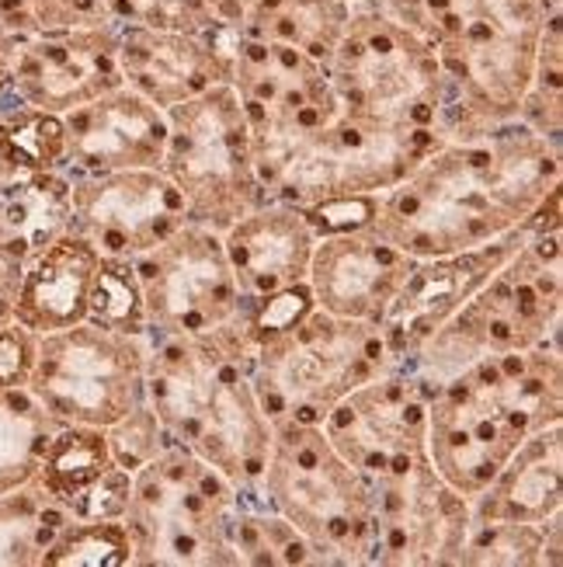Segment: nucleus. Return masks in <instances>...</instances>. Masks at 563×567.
<instances>
[{
	"instance_id": "f257e3e1",
	"label": "nucleus",
	"mask_w": 563,
	"mask_h": 567,
	"mask_svg": "<svg viewBox=\"0 0 563 567\" xmlns=\"http://www.w3.org/2000/svg\"><path fill=\"white\" fill-rule=\"evenodd\" d=\"M560 188V136L529 122H498L446 140L379 195L373 230L410 258H438L504 237Z\"/></svg>"
},
{
	"instance_id": "f03ea898",
	"label": "nucleus",
	"mask_w": 563,
	"mask_h": 567,
	"mask_svg": "<svg viewBox=\"0 0 563 567\" xmlns=\"http://www.w3.org/2000/svg\"><path fill=\"white\" fill-rule=\"evenodd\" d=\"M143 338L146 401L164 439L209 463L233 487L254 484L272 446V417L251 383L254 331L243 324L219 334Z\"/></svg>"
},
{
	"instance_id": "7ed1b4c3",
	"label": "nucleus",
	"mask_w": 563,
	"mask_h": 567,
	"mask_svg": "<svg viewBox=\"0 0 563 567\" xmlns=\"http://www.w3.org/2000/svg\"><path fill=\"white\" fill-rule=\"evenodd\" d=\"M560 417V352L491 355L462 369L431 398L425 456L456 495L473 502L535 429Z\"/></svg>"
},
{
	"instance_id": "20e7f679",
	"label": "nucleus",
	"mask_w": 563,
	"mask_h": 567,
	"mask_svg": "<svg viewBox=\"0 0 563 567\" xmlns=\"http://www.w3.org/2000/svg\"><path fill=\"white\" fill-rule=\"evenodd\" d=\"M560 227H540L522 251L487 282L452 320L418 349L397 359L418 380L428 401L462 369L480 359L550 349L560 352L563 317V248Z\"/></svg>"
},
{
	"instance_id": "39448f33",
	"label": "nucleus",
	"mask_w": 563,
	"mask_h": 567,
	"mask_svg": "<svg viewBox=\"0 0 563 567\" xmlns=\"http://www.w3.org/2000/svg\"><path fill=\"white\" fill-rule=\"evenodd\" d=\"M389 362L379 324L310 307L285 328L254 334L251 383L272 422L324 425V417Z\"/></svg>"
},
{
	"instance_id": "423d86ee",
	"label": "nucleus",
	"mask_w": 563,
	"mask_h": 567,
	"mask_svg": "<svg viewBox=\"0 0 563 567\" xmlns=\"http://www.w3.org/2000/svg\"><path fill=\"white\" fill-rule=\"evenodd\" d=\"M254 487L324 564H373V484L341 456L321 425L272 422Z\"/></svg>"
},
{
	"instance_id": "0eeeda50",
	"label": "nucleus",
	"mask_w": 563,
	"mask_h": 567,
	"mask_svg": "<svg viewBox=\"0 0 563 567\" xmlns=\"http://www.w3.org/2000/svg\"><path fill=\"white\" fill-rule=\"evenodd\" d=\"M237 487L178 442L133 471V495L122 523L133 539V564H233L230 515Z\"/></svg>"
},
{
	"instance_id": "6e6552de",
	"label": "nucleus",
	"mask_w": 563,
	"mask_h": 567,
	"mask_svg": "<svg viewBox=\"0 0 563 567\" xmlns=\"http://www.w3.org/2000/svg\"><path fill=\"white\" fill-rule=\"evenodd\" d=\"M164 171L185 195L191 224L227 234L268 195L251 164V126L233 84L216 81L167 112Z\"/></svg>"
},
{
	"instance_id": "1a4fd4ad",
	"label": "nucleus",
	"mask_w": 563,
	"mask_h": 567,
	"mask_svg": "<svg viewBox=\"0 0 563 567\" xmlns=\"http://www.w3.org/2000/svg\"><path fill=\"white\" fill-rule=\"evenodd\" d=\"M327 78L345 112L438 133L446 73L425 29L383 11H352L327 56Z\"/></svg>"
},
{
	"instance_id": "9d476101",
	"label": "nucleus",
	"mask_w": 563,
	"mask_h": 567,
	"mask_svg": "<svg viewBox=\"0 0 563 567\" xmlns=\"http://www.w3.org/2000/svg\"><path fill=\"white\" fill-rule=\"evenodd\" d=\"M29 373L56 425L105 432L146 404V338L81 320L42 338Z\"/></svg>"
},
{
	"instance_id": "9b49d317",
	"label": "nucleus",
	"mask_w": 563,
	"mask_h": 567,
	"mask_svg": "<svg viewBox=\"0 0 563 567\" xmlns=\"http://www.w3.org/2000/svg\"><path fill=\"white\" fill-rule=\"evenodd\" d=\"M129 261L143 292L146 334H219L251 324V300L237 289L223 234L185 219L157 248Z\"/></svg>"
},
{
	"instance_id": "f8f14e48",
	"label": "nucleus",
	"mask_w": 563,
	"mask_h": 567,
	"mask_svg": "<svg viewBox=\"0 0 563 567\" xmlns=\"http://www.w3.org/2000/svg\"><path fill=\"white\" fill-rule=\"evenodd\" d=\"M563 224V192L556 188L550 199L535 209L522 227H515L504 237H494L456 255H438L414 261L410 276L404 279L394 303L386 307L379 331L394 359H404L414 352L425 338H431L438 328L452 320L473 296L491 282L501 268L522 251V244L540 227H560Z\"/></svg>"
},
{
	"instance_id": "ddd939ff",
	"label": "nucleus",
	"mask_w": 563,
	"mask_h": 567,
	"mask_svg": "<svg viewBox=\"0 0 563 567\" xmlns=\"http://www.w3.org/2000/svg\"><path fill=\"white\" fill-rule=\"evenodd\" d=\"M63 171V167H60ZM70 234L102 258H136L157 248L185 219V195L164 167L70 175Z\"/></svg>"
},
{
	"instance_id": "4468645a",
	"label": "nucleus",
	"mask_w": 563,
	"mask_h": 567,
	"mask_svg": "<svg viewBox=\"0 0 563 567\" xmlns=\"http://www.w3.org/2000/svg\"><path fill=\"white\" fill-rule=\"evenodd\" d=\"M373 484V564H462L470 502L435 474L428 456Z\"/></svg>"
},
{
	"instance_id": "2eb2a0df",
	"label": "nucleus",
	"mask_w": 563,
	"mask_h": 567,
	"mask_svg": "<svg viewBox=\"0 0 563 567\" xmlns=\"http://www.w3.org/2000/svg\"><path fill=\"white\" fill-rule=\"evenodd\" d=\"M428 393L400 362L362 383L324 417V435L369 481L397 474L425 456Z\"/></svg>"
},
{
	"instance_id": "dca6fc26",
	"label": "nucleus",
	"mask_w": 563,
	"mask_h": 567,
	"mask_svg": "<svg viewBox=\"0 0 563 567\" xmlns=\"http://www.w3.org/2000/svg\"><path fill=\"white\" fill-rule=\"evenodd\" d=\"M418 258L389 244L379 230L362 227L316 237L306 286L313 303L348 320L379 324Z\"/></svg>"
},
{
	"instance_id": "f3484780",
	"label": "nucleus",
	"mask_w": 563,
	"mask_h": 567,
	"mask_svg": "<svg viewBox=\"0 0 563 567\" xmlns=\"http://www.w3.org/2000/svg\"><path fill=\"white\" fill-rule=\"evenodd\" d=\"M63 133L60 167L70 175L160 167L167 151V115L126 84L63 112Z\"/></svg>"
},
{
	"instance_id": "a211bd4d",
	"label": "nucleus",
	"mask_w": 563,
	"mask_h": 567,
	"mask_svg": "<svg viewBox=\"0 0 563 567\" xmlns=\"http://www.w3.org/2000/svg\"><path fill=\"white\" fill-rule=\"evenodd\" d=\"M115 49L118 24L112 18L42 35L39 45L24 49L8 91L21 97V105L35 102L42 112L63 115L122 84Z\"/></svg>"
},
{
	"instance_id": "6ab92c4d",
	"label": "nucleus",
	"mask_w": 563,
	"mask_h": 567,
	"mask_svg": "<svg viewBox=\"0 0 563 567\" xmlns=\"http://www.w3.org/2000/svg\"><path fill=\"white\" fill-rule=\"evenodd\" d=\"M316 244V230L303 209L268 199L223 234L227 261L243 300H264L296 282H306L310 255Z\"/></svg>"
},
{
	"instance_id": "aec40b11",
	"label": "nucleus",
	"mask_w": 563,
	"mask_h": 567,
	"mask_svg": "<svg viewBox=\"0 0 563 567\" xmlns=\"http://www.w3.org/2000/svg\"><path fill=\"white\" fill-rule=\"evenodd\" d=\"M118 73L122 84L154 102L160 112L202 94L216 81H223L212 45L202 35L139 29V24H118Z\"/></svg>"
},
{
	"instance_id": "412c9836",
	"label": "nucleus",
	"mask_w": 563,
	"mask_h": 567,
	"mask_svg": "<svg viewBox=\"0 0 563 567\" xmlns=\"http://www.w3.org/2000/svg\"><path fill=\"white\" fill-rule=\"evenodd\" d=\"M563 417L535 429L470 502V523H563Z\"/></svg>"
},
{
	"instance_id": "4be33fe9",
	"label": "nucleus",
	"mask_w": 563,
	"mask_h": 567,
	"mask_svg": "<svg viewBox=\"0 0 563 567\" xmlns=\"http://www.w3.org/2000/svg\"><path fill=\"white\" fill-rule=\"evenodd\" d=\"M102 261L91 244L77 234H60L49 240L42 251H35V261L21 276L14 317L24 331H60L70 324L87 320V292L94 268Z\"/></svg>"
},
{
	"instance_id": "5701e85b",
	"label": "nucleus",
	"mask_w": 563,
	"mask_h": 567,
	"mask_svg": "<svg viewBox=\"0 0 563 567\" xmlns=\"http://www.w3.org/2000/svg\"><path fill=\"white\" fill-rule=\"evenodd\" d=\"M115 460L108 450V439L102 429L87 425H60L56 435L49 439V450L42 456V487L45 495L60 502L70 515L87 491L102 481Z\"/></svg>"
},
{
	"instance_id": "b1692460",
	"label": "nucleus",
	"mask_w": 563,
	"mask_h": 567,
	"mask_svg": "<svg viewBox=\"0 0 563 567\" xmlns=\"http://www.w3.org/2000/svg\"><path fill=\"white\" fill-rule=\"evenodd\" d=\"M563 523H470L462 564L560 567Z\"/></svg>"
},
{
	"instance_id": "393cba45",
	"label": "nucleus",
	"mask_w": 563,
	"mask_h": 567,
	"mask_svg": "<svg viewBox=\"0 0 563 567\" xmlns=\"http://www.w3.org/2000/svg\"><path fill=\"white\" fill-rule=\"evenodd\" d=\"M39 560L49 567H129L133 539L122 519H73Z\"/></svg>"
},
{
	"instance_id": "a878e982",
	"label": "nucleus",
	"mask_w": 563,
	"mask_h": 567,
	"mask_svg": "<svg viewBox=\"0 0 563 567\" xmlns=\"http://www.w3.org/2000/svg\"><path fill=\"white\" fill-rule=\"evenodd\" d=\"M63 115L42 109H11L8 122L0 126V157L18 171H53L63 161Z\"/></svg>"
},
{
	"instance_id": "bb28decb",
	"label": "nucleus",
	"mask_w": 563,
	"mask_h": 567,
	"mask_svg": "<svg viewBox=\"0 0 563 567\" xmlns=\"http://www.w3.org/2000/svg\"><path fill=\"white\" fill-rule=\"evenodd\" d=\"M87 320L112 331L146 334V310L139 279L129 258H102L87 292Z\"/></svg>"
},
{
	"instance_id": "cd10ccee",
	"label": "nucleus",
	"mask_w": 563,
	"mask_h": 567,
	"mask_svg": "<svg viewBox=\"0 0 563 567\" xmlns=\"http://www.w3.org/2000/svg\"><path fill=\"white\" fill-rule=\"evenodd\" d=\"M115 24H139V29L202 35L216 29L209 0H102Z\"/></svg>"
},
{
	"instance_id": "c85d7f7f",
	"label": "nucleus",
	"mask_w": 563,
	"mask_h": 567,
	"mask_svg": "<svg viewBox=\"0 0 563 567\" xmlns=\"http://www.w3.org/2000/svg\"><path fill=\"white\" fill-rule=\"evenodd\" d=\"M112 460L122 466V471H136L146 460H150L160 446H164V429L157 422V414L146 401L143 408H136L133 414H126L122 422H115L112 429H105Z\"/></svg>"
},
{
	"instance_id": "c756f323",
	"label": "nucleus",
	"mask_w": 563,
	"mask_h": 567,
	"mask_svg": "<svg viewBox=\"0 0 563 567\" xmlns=\"http://www.w3.org/2000/svg\"><path fill=\"white\" fill-rule=\"evenodd\" d=\"M282 4L285 0H209L219 29H230L237 35H251L254 29H261Z\"/></svg>"
},
{
	"instance_id": "7c9ffc66",
	"label": "nucleus",
	"mask_w": 563,
	"mask_h": 567,
	"mask_svg": "<svg viewBox=\"0 0 563 567\" xmlns=\"http://www.w3.org/2000/svg\"><path fill=\"white\" fill-rule=\"evenodd\" d=\"M32 359L35 355H32L29 331H24L21 324L11 331H0V390L18 386L24 377H29Z\"/></svg>"
},
{
	"instance_id": "2f4dec72",
	"label": "nucleus",
	"mask_w": 563,
	"mask_h": 567,
	"mask_svg": "<svg viewBox=\"0 0 563 567\" xmlns=\"http://www.w3.org/2000/svg\"><path fill=\"white\" fill-rule=\"evenodd\" d=\"M341 4H348L352 11H383L389 18H397L404 24H414V29H425L428 32L425 0H341Z\"/></svg>"
},
{
	"instance_id": "473e14b6",
	"label": "nucleus",
	"mask_w": 563,
	"mask_h": 567,
	"mask_svg": "<svg viewBox=\"0 0 563 567\" xmlns=\"http://www.w3.org/2000/svg\"><path fill=\"white\" fill-rule=\"evenodd\" d=\"M0 240H4V230H0Z\"/></svg>"
}]
</instances>
